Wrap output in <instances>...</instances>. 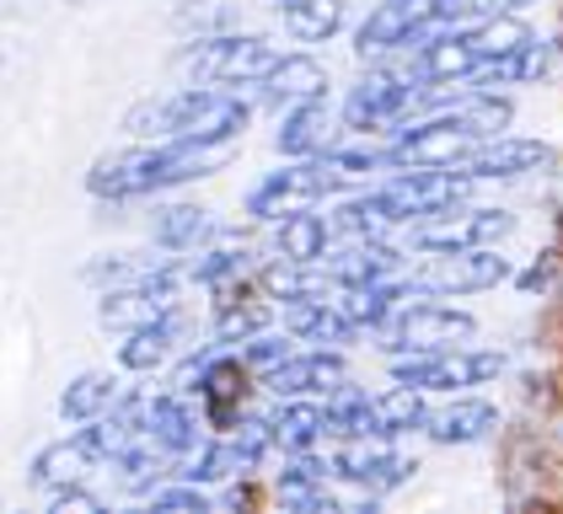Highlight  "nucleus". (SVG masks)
<instances>
[{"instance_id":"nucleus-1","label":"nucleus","mask_w":563,"mask_h":514,"mask_svg":"<svg viewBox=\"0 0 563 514\" xmlns=\"http://www.w3.org/2000/svg\"><path fill=\"white\" fill-rule=\"evenodd\" d=\"M231 161L225 145H183V139H145L134 150H113L87 171V193L102 204H130V199H156L167 188L199 182Z\"/></svg>"},{"instance_id":"nucleus-2","label":"nucleus","mask_w":563,"mask_h":514,"mask_svg":"<svg viewBox=\"0 0 563 514\" xmlns=\"http://www.w3.org/2000/svg\"><path fill=\"white\" fill-rule=\"evenodd\" d=\"M253 119V108L220 86H188L173 97L134 102L124 128L140 139H183V145H231Z\"/></svg>"},{"instance_id":"nucleus-3","label":"nucleus","mask_w":563,"mask_h":514,"mask_svg":"<svg viewBox=\"0 0 563 514\" xmlns=\"http://www.w3.org/2000/svg\"><path fill=\"white\" fill-rule=\"evenodd\" d=\"M467 22L462 0H382L360 33H354V54L360 59H382V54H397V48H413V43H430L434 33Z\"/></svg>"},{"instance_id":"nucleus-4","label":"nucleus","mask_w":563,"mask_h":514,"mask_svg":"<svg viewBox=\"0 0 563 514\" xmlns=\"http://www.w3.org/2000/svg\"><path fill=\"white\" fill-rule=\"evenodd\" d=\"M279 48L253 33H220V38H199L183 48V70L199 86H258L274 70Z\"/></svg>"},{"instance_id":"nucleus-5","label":"nucleus","mask_w":563,"mask_h":514,"mask_svg":"<svg viewBox=\"0 0 563 514\" xmlns=\"http://www.w3.org/2000/svg\"><path fill=\"white\" fill-rule=\"evenodd\" d=\"M505 370L499 348H430V354H391V376L413 391H462V386H483Z\"/></svg>"},{"instance_id":"nucleus-6","label":"nucleus","mask_w":563,"mask_h":514,"mask_svg":"<svg viewBox=\"0 0 563 514\" xmlns=\"http://www.w3.org/2000/svg\"><path fill=\"white\" fill-rule=\"evenodd\" d=\"M376 338L387 354H430V348H456L473 338V316L440 300H402L387 322L376 327Z\"/></svg>"},{"instance_id":"nucleus-7","label":"nucleus","mask_w":563,"mask_h":514,"mask_svg":"<svg viewBox=\"0 0 563 514\" xmlns=\"http://www.w3.org/2000/svg\"><path fill=\"white\" fill-rule=\"evenodd\" d=\"M419 97H424V86L413 81V76H402V70H391L387 59L365 76V81L349 91L344 102V119L349 128H382V124H402L413 108H419Z\"/></svg>"},{"instance_id":"nucleus-8","label":"nucleus","mask_w":563,"mask_h":514,"mask_svg":"<svg viewBox=\"0 0 563 514\" xmlns=\"http://www.w3.org/2000/svg\"><path fill=\"white\" fill-rule=\"evenodd\" d=\"M505 231H510V214L505 210H462V204H451V210H434L424 220H413L408 242L419 253H462V247L499 242Z\"/></svg>"},{"instance_id":"nucleus-9","label":"nucleus","mask_w":563,"mask_h":514,"mask_svg":"<svg viewBox=\"0 0 563 514\" xmlns=\"http://www.w3.org/2000/svg\"><path fill=\"white\" fill-rule=\"evenodd\" d=\"M499 279H510V262L488 247H462V253H434L424 268H413V290L419 295H473L494 290Z\"/></svg>"},{"instance_id":"nucleus-10","label":"nucleus","mask_w":563,"mask_h":514,"mask_svg":"<svg viewBox=\"0 0 563 514\" xmlns=\"http://www.w3.org/2000/svg\"><path fill=\"white\" fill-rule=\"evenodd\" d=\"M413 471H419V461L391 456L387 445H382V434L339 439L333 456H328V477H344V482H354V488H365L371 499H376V493H391V488H402Z\"/></svg>"},{"instance_id":"nucleus-11","label":"nucleus","mask_w":563,"mask_h":514,"mask_svg":"<svg viewBox=\"0 0 563 514\" xmlns=\"http://www.w3.org/2000/svg\"><path fill=\"white\" fill-rule=\"evenodd\" d=\"M322 273L333 290H360V284H382V279H397L408 268V253L391 247L387 236H349L339 253H322Z\"/></svg>"},{"instance_id":"nucleus-12","label":"nucleus","mask_w":563,"mask_h":514,"mask_svg":"<svg viewBox=\"0 0 563 514\" xmlns=\"http://www.w3.org/2000/svg\"><path fill=\"white\" fill-rule=\"evenodd\" d=\"M542 167H553V150H548V145L494 134V139H477L473 150H467L462 161H451L445 171H456V177H467V182H488V177H520V171H542Z\"/></svg>"},{"instance_id":"nucleus-13","label":"nucleus","mask_w":563,"mask_h":514,"mask_svg":"<svg viewBox=\"0 0 563 514\" xmlns=\"http://www.w3.org/2000/svg\"><path fill=\"white\" fill-rule=\"evenodd\" d=\"M328 193V177L317 167V156H301L296 167H279L268 171L258 188L247 193V214H258V220H279V214L301 210V204H317Z\"/></svg>"},{"instance_id":"nucleus-14","label":"nucleus","mask_w":563,"mask_h":514,"mask_svg":"<svg viewBox=\"0 0 563 514\" xmlns=\"http://www.w3.org/2000/svg\"><path fill=\"white\" fill-rule=\"evenodd\" d=\"M177 273H162V279H140V284H119V290H108L102 295V327H119V333H130V327H145V322H162L167 311H177V295H173Z\"/></svg>"},{"instance_id":"nucleus-15","label":"nucleus","mask_w":563,"mask_h":514,"mask_svg":"<svg viewBox=\"0 0 563 514\" xmlns=\"http://www.w3.org/2000/svg\"><path fill=\"white\" fill-rule=\"evenodd\" d=\"M339 381H349L344 359L333 348H317V354H285L274 370H263V386L274 396H328Z\"/></svg>"},{"instance_id":"nucleus-16","label":"nucleus","mask_w":563,"mask_h":514,"mask_svg":"<svg viewBox=\"0 0 563 514\" xmlns=\"http://www.w3.org/2000/svg\"><path fill=\"white\" fill-rule=\"evenodd\" d=\"M339 139V113L328 108V97H306L285 108V124H279V150L285 156H322L328 145Z\"/></svg>"},{"instance_id":"nucleus-17","label":"nucleus","mask_w":563,"mask_h":514,"mask_svg":"<svg viewBox=\"0 0 563 514\" xmlns=\"http://www.w3.org/2000/svg\"><path fill=\"white\" fill-rule=\"evenodd\" d=\"M140 434L151 445H162L167 456H183L199 445V413L188 407L183 391H167V396H145V418H140Z\"/></svg>"},{"instance_id":"nucleus-18","label":"nucleus","mask_w":563,"mask_h":514,"mask_svg":"<svg viewBox=\"0 0 563 514\" xmlns=\"http://www.w3.org/2000/svg\"><path fill=\"white\" fill-rule=\"evenodd\" d=\"M258 86H263V102H274V108L285 102L290 108V102H306V97H322L328 91V70L311 54H279L274 70Z\"/></svg>"},{"instance_id":"nucleus-19","label":"nucleus","mask_w":563,"mask_h":514,"mask_svg":"<svg viewBox=\"0 0 563 514\" xmlns=\"http://www.w3.org/2000/svg\"><path fill=\"white\" fill-rule=\"evenodd\" d=\"M183 311H167L162 322H145V327H130V338L119 343V365L134 370V376H145V370H156V365H167L173 359V343L183 338Z\"/></svg>"},{"instance_id":"nucleus-20","label":"nucleus","mask_w":563,"mask_h":514,"mask_svg":"<svg viewBox=\"0 0 563 514\" xmlns=\"http://www.w3.org/2000/svg\"><path fill=\"white\" fill-rule=\"evenodd\" d=\"M285 333L301 343H354V327L339 316V305L328 295L285 300Z\"/></svg>"},{"instance_id":"nucleus-21","label":"nucleus","mask_w":563,"mask_h":514,"mask_svg":"<svg viewBox=\"0 0 563 514\" xmlns=\"http://www.w3.org/2000/svg\"><path fill=\"white\" fill-rule=\"evenodd\" d=\"M328 247H333L328 220L311 214V204H301V210H290V214L274 220V253L285 257V262H317Z\"/></svg>"},{"instance_id":"nucleus-22","label":"nucleus","mask_w":563,"mask_h":514,"mask_svg":"<svg viewBox=\"0 0 563 514\" xmlns=\"http://www.w3.org/2000/svg\"><path fill=\"white\" fill-rule=\"evenodd\" d=\"M424 428H430L434 445H477V439H488V434L499 428V413H494L488 402H477V396H462L456 407L430 413Z\"/></svg>"},{"instance_id":"nucleus-23","label":"nucleus","mask_w":563,"mask_h":514,"mask_svg":"<svg viewBox=\"0 0 563 514\" xmlns=\"http://www.w3.org/2000/svg\"><path fill=\"white\" fill-rule=\"evenodd\" d=\"M285 407L279 413H268V428H274V445L285 450V456H296V450H317L322 439H328V428H322V402H306V396H279Z\"/></svg>"},{"instance_id":"nucleus-24","label":"nucleus","mask_w":563,"mask_h":514,"mask_svg":"<svg viewBox=\"0 0 563 514\" xmlns=\"http://www.w3.org/2000/svg\"><path fill=\"white\" fill-rule=\"evenodd\" d=\"M274 16L301 43H328L344 27V0H274Z\"/></svg>"},{"instance_id":"nucleus-25","label":"nucleus","mask_w":563,"mask_h":514,"mask_svg":"<svg viewBox=\"0 0 563 514\" xmlns=\"http://www.w3.org/2000/svg\"><path fill=\"white\" fill-rule=\"evenodd\" d=\"M430 418V407H424V391H413V386H397V391H382V396H371V407H365V424L371 434H413V428H424Z\"/></svg>"},{"instance_id":"nucleus-26","label":"nucleus","mask_w":563,"mask_h":514,"mask_svg":"<svg viewBox=\"0 0 563 514\" xmlns=\"http://www.w3.org/2000/svg\"><path fill=\"white\" fill-rule=\"evenodd\" d=\"M210 231H216V220H210V210H199V204H162V210L151 214V242L167 247V253L199 247Z\"/></svg>"},{"instance_id":"nucleus-27","label":"nucleus","mask_w":563,"mask_h":514,"mask_svg":"<svg viewBox=\"0 0 563 514\" xmlns=\"http://www.w3.org/2000/svg\"><path fill=\"white\" fill-rule=\"evenodd\" d=\"M162 273H177L173 257L113 253V257H97V262H87V279H91V284H108V290H119V284H140V279H162Z\"/></svg>"},{"instance_id":"nucleus-28","label":"nucleus","mask_w":563,"mask_h":514,"mask_svg":"<svg viewBox=\"0 0 563 514\" xmlns=\"http://www.w3.org/2000/svg\"><path fill=\"white\" fill-rule=\"evenodd\" d=\"M113 391H119V381H113V376H97V370H87V376H76V381L65 386L59 413H65L70 424H87V418H97V413H108Z\"/></svg>"},{"instance_id":"nucleus-29","label":"nucleus","mask_w":563,"mask_h":514,"mask_svg":"<svg viewBox=\"0 0 563 514\" xmlns=\"http://www.w3.org/2000/svg\"><path fill=\"white\" fill-rule=\"evenodd\" d=\"M268 305H242V300H220V316H216V343H242V338H253V333H263L268 327Z\"/></svg>"},{"instance_id":"nucleus-30","label":"nucleus","mask_w":563,"mask_h":514,"mask_svg":"<svg viewBox=\"0 0 563 514\" xmlns=\"http://www.w3.org/2000/svg\"><path fill=\"white\" fill-rule=\"evenodd\" d=\"M247 268V253L242 247H216V253L194 257L188 262V279H199V284H225V279H236Z\"/></svg>"},{"instance_id":"nucleus-31","label":"nucleus","mask_w":563,"mask_h":514,"mask_svg":"<svg viewBox=\"0 0 563 514\" xmlns=\"http://www.w3.org/2000/svg\"><path fill=\"white\" fill-rule=\"evenodd\" d=\"M290 343H296L290 333H285V338H279V333H253V338H242V354H236V359H242L247 370H274L285 354H296Z\"/></svg>"},{"instance_id":"nucleus-32","label":"nucleus","mask_w":563,"mask_h":514,"mask_svg":"<svg viewBox=\"0 0 563 514\" xmlns=\"http://www.w3.org/2000/svg\"><path fill=\"white\" fill-rule=\"evenodd\" d=\"M151 510H188V514H205V510H210V499L199 493V482H188V488H151Z\"/></svg>"},{"instance_id":"nucleus-33","label":"nucleus","mask_w":563,"mask_h":514,"mask_svg":"<svg viewBox=\"0 0 563 514\" xmlns=\"http://www.w3.org/2000/svg\"><path fill=\"white\" fill-rule=\"evenodd\" d=\"M177 5H194V0H177Z\"/></svg>"}]
</instances>
